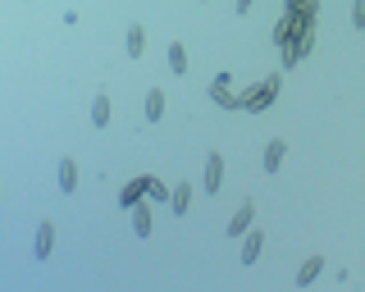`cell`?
<instances>
[{"label":"cell","instance_id":"obj_1","mask_svg":"<svg viewBox=\"0 0 365 292\" xmlns=\"http://www.w3.org/2000/svg\"><path fill=\"white\" fill-rule=\"evenodd\" d=\"M274 96H279V73L260 78V83L251 87L247 96H237V110H251V115H260V110H269V105H274Z\"/></svg>","mask_w":365,"mask_h":292},{"label":"cell","instance_id":"obj_2","mask_svg":"<svg viewBox=\"0 0 365 292\" xmlns=\"http://www.w3.org/2000/svg\"><path fill=\"white\" fill-rule=\"evenodd\" d=\"M302 32H315V19L283 14V19H279V28H274V46H288V41H297Z\"/></svg>","mask_w":365,"mask_h":292},{"label":"cell","instance_id":"obj_3","mask_svg":"<svg viewBox=\"0 0 365 292\" xmlns=\"http://www.w3.org/2000/svg\"><path fill=\"white\" fill-rule=\"evenodd\" d=\"M210 100L220 110H237V96H233V73H215L210 83Z\"/></svg>","mask_w":365,"mask_h":292},{"label":"cell","instance_id":"obj_4","mask_svg":"<svg viewBox=\"0 0 365 292\" xmlns=\"http://www.w3.org/2000/svg\"><path fill=\"white\" fill-rule=\"evenodd\" d=\"M205 192H220V187H224V160H220V151H215V155H205Z\"/></svg>","mask_w":365,"mask_h":292},{"label":"cell","instance_id":"obj_5","mask_svg":"<svg viewBox=\"0 0 365 292\" xmlns=\"http://www.w3.org/2000/svg\"><path fill=\"white\" fill-rule=\"evenodd\" d=\"M51 246H55V224L41 219V224H37V242H32V256H37V261H46V256H51Z\"/></svg>","mask_w":365,"mask_h":292},{"label":"cell","instance_id":"obj_6","mask_svg":"<svg viewBox=\"0 0 365 292\" xmlns=\"http://www.w3.org/2000/svg\"><path fill=\"white\" fill-rule=\"evenodd\" d=\"M128 215H133V233H137V238H151V206H146V201H133Z\"/></svg>","mask_w":365,"mask_h":292},{"label":"cell","instance_id":"obj_7","mask_svg":"<svg viewBox=\"0 0 365 292\" xmlns=\"http://www.w3.org/2000/svg\"><path fill=\"white\" fill-rule=\"evenodd\" d=\"M260 246H265V233H260V229L251 233V229H247V233H242V256H237V261H242V265H256Z\"/></svg>","mask_w":365,"mask_h":292},{"label":"cell","instance_id":"obj_8","mask_svg":"<svg viewBox=\"0 0 365 292\" xmlns=\"http://www.w3.org/2000/svg\"><path fill=\"white\" fill-rule=\"evenodd\" d=\"M251 219H256V206H251V201H242V206H237V215L228 219V233H233V238H242V233L251 229Z\"/></svg>","mask_w":365,"mask_h":292},{"label":"cell","instance_id":"obj_9","mask_svg":"<svg viewBox=\"0 0 365 292\" xmlns=\"http://www.w3.org/2000/svg\"><path fill=\"white\" fill-rule=\"evenodd\" d=\"M146 197V174H137V178H128V183H123V192H119V206L128 210L133 201H142Z\"/></svg>","mask_w":365,"mask_h":292},{"label":"cell","instance_id":"obj_10","mask_svg":"<svg viewBox=\"0 0 365 292\" xmlns=\"http://www.w3.org/2000/svg\"><path fill=\"white\" fill-rule=\"evenodd\" d=\"M319 269H324V256H311V261L297 269V288H311L315 278H319Z\"/></svg>","mask_w":365,"mask_h":292},{"label":"cell","instance_id":"obj_11","mask_svg":"<svg viewBox=\"0 0 365 292\" xmlns=\"http://www.w3.org/2000/svg\"><path fill=\"white\" fill-rule=\"evenodd\" d=\"M165 60H169V73H187V51H182V41H169V51H165Z\"/></svg>","mask_w":365,"mask_h":292},{"label":"cell","instance_id":"obj_12","mask_svg":"<svg viewBox=\"0 0 365 292\" xmlns=\"http://www.w3.org/2000/svg\"><path fill=\"white\" fill-rule=\"evenodd\" d=\"M283 14H297V19H315V14H319V0H283Z\"/></svg>","mask_w":365,"mask_h":292},{"label":"cell","instance_id":"obj_13","mask_svg":"<svg viewBox=\"0 0 365 292\" xmlns=\"http://www.w3.org/2000/svg\"><path fill=\"white\" fill-rule=\"evenodd\" d=\"M160 115H165V92L151 87V92H146V123H160Z\"/></svg>","mask_w":365,"mask_h":292},{"label":"cell","instance_id":"obj_14","mask_svg":"<svg viewBox=\"0 0 365 292\" xmlns=\"http://www.w3.org/2000/svg\"><path fill=\"white\" fill-rule=\"evenodd\" d=\"M169 206H174L178 215H187V206H192V183H178L174 192H169Z\"/></svg>","mask_w":365,"mask_h":292},{"label":"cell","instance_id":"obj_15","mask_svg":"<svg viewBox=\"0 0 365 292\" xmlns=\"http://www.w3.org/2000/svg\"><path fill=\"white\" fill-rule=\"evenodd\" d=\"M73 187H78V165L73 160H60V192L73 197Z\"/></svg>","mask_w":365,"mask_h":292},{"label":"cell","instance_id":"obj_16","mask_svg":"<svg viewBox=\"0 0 365 292\" xmlns=\"http://www.w3.org/2000/svg\"><path fill=\"white\" fill-rule=\"evenodd\" d=\"M142 51H146V28L133 24L128 28V55H133V60H142Z\"/></svg>","mask_w":365,"mask_h":292},{"label":"cell","instance_id":"obj_17","mask_svg":"<svg viewBox=\"0 0 365 292\" xmlns=\"http://www.w3.org/2000/svg\"><path fill=\"white\" fill-rule=\"evenodd\" d=\"M91 123H96V128H106V123H110V96L106 92L91 100Z\"/></svg>","mask_w":365,"mask_h":292},{"label":"cell","instance_id":"obj_18","mask_svg":"<svg viewBox=\"0 0 365 292\" xmlns=\"http://www.w3.org/2000/svg\"><path fill=\"white\" fill-rule=\"evenodd\" d=\"M283 155H288V142H269V146H265V170H269V174L283 165Z\"/></svg>","mask_w":365,"mask_h":292},{"label":"cell","instance_id":"obj_19","mask_svg":"<svg viewBox=\"0 0 365 292\" xmlns=\"http://www.w3.org/2000/svg\"><path fill=\"white\" fill-rule=\"evenodd\" d=\"M146 197H155V201H169V187L160 183V178H151V174H146Z\"/></svg>","mask_w":365,"mask_h":292},{"label":"cell","instance_id":"obj_20","mask_svg":"<svg viewBox=\"0 0 365 292\" xmlns=\"http://www.w3.org/2000/svg\"><path fill=\"white\" fill-rule=\"evenodd\" d=\"M351 24L365 28V0H356V5H351Z\"/></svg>","mask_w":365,"mask_h":292},{"label":"cell","instance_id":"obj_21","mask_svg":"<svg viewBox=\"0 0 365 292\" xmlns=\"http://www.w3.org/2000/svg\"><path fill=\"white\" fill-rule=\"evenodd\" d=\"M251 5H256V0H233V9H237V14H251Z\"/></svg>","mask_w":365,"mask_h":292}]
</instances>
